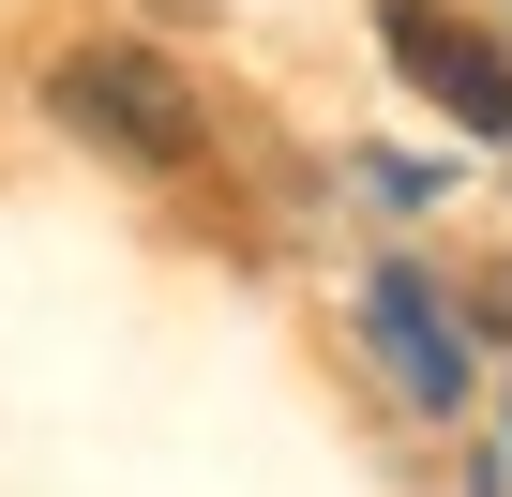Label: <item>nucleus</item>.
<instances>
[{
	"mask_svg": "<svg viewBox=\"0 0 512 497\" xmlns=\"http://www.w3.org/2000/svg\"><path fill=\"white\" fill-rule=\"evenodd\" d=\"M46 106L91 136V151H121V166H196V91L166 76V61H136V46H76L61 76H46Z\"/></svg>",
	"mask_w": 512,
	"mask_h": 497,
	"instance_id": "f257e3e1",
	"label": "nucleus"
},
{
	"mask_svg": "<svg viewBox=\"0 0 512 497\" xmlns=\"http://www.w3.org/2000/svg\"><path fill=\"white\" fill-rule=\"evenodd\" d=\"M377 46L467 121V136H512V46L482 16H452V0H377Z\"/></svg>",
	"mask_w": 512,
	"mask_h": 497,
	"instance_id": "f03ea898",
	"label": "nucleus"
},
{
	"mask_svg": "<svg viewBox=\"0 0 512 497\" xmlns=\"http://www.w3.org/2000/svg\"><path fill=\"white\" fill-rule=\"evenodd\" d=\"M377 332H392V377H407L422 407H452V392H467V347H452V317H437V287H422V272H377Z\"/></svg>",
	"mask_w": 512,
	"mask_h": 497,
	"instance_id": "7ed1b4c3",
	"label": "nucleus"
}]
</instances>
